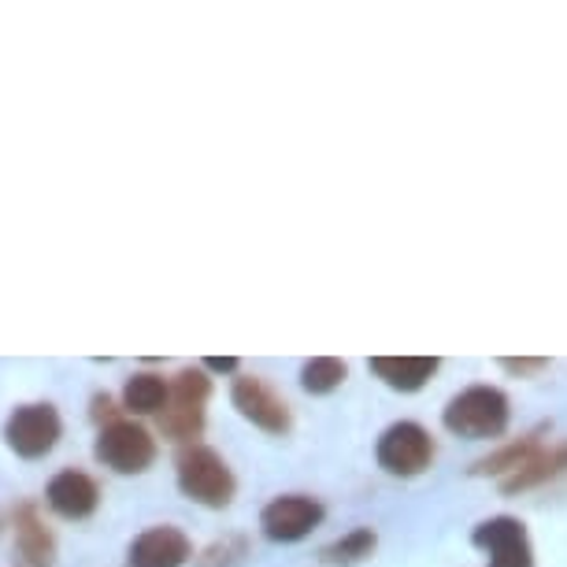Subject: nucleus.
<instances>
[{
    "instance_id": "obj_5",
    "label": "nucleus",
    "mask_w": 567,
    "mask_h": 567,
    "mask_svg": "<svg viewBox=\"0 0 567 567\" xmlns=\"http://www.w3.org/2000/svg\"><path fill=\"white\" fill-rule=\"evenodd\" d=\"M97 460L120 475H142L156 460V437L137 423L112 420L97 434Z\"/></svg>"
},
{
    "instance_id": "obj_16",
    "label": "nucleus",
    "mask_w": 567,
    "mask_h": 567,
    "mask_svg": "<svg viewBox=\"0 0 567 567\" xmlns=\"http://www.w3.org/2000/svg\"><path fill=\"white\" fill-rule=\"evenodd\" d=\"M123 404L131 409L134 415H159V409L167 404V382L159 374H134L123 390Z\"/></svg>"
},
{
    "instance_id": "obj_8",
    "label": "nucleus",
    "mask_w": 567,
    "mask_h": 567,
    "mask_svg": "<svg viewBox=\"0 0 567 567\" xmlns=\"http://www.w3.org/2000/svg\"><path fill=\"white\" fill-rule=\"evenodd\" d=\"M471 542L489 553L486 567H534L530 534L519 519H512V516H497V519L478 523L475 534H471Z\"/></svg>"
},
{
    "instance_id": "obj_21",
    "label": "nucleus",
    "mask_w": 567,
    "mask_h": 567,
    "mask_svg": "<svg viewBox=\"0 0 567 567\" xmlns=\"http://www.w3.org/2000/svg\"><path fill=\"white\" fill-rule=\"evenodd\" d=\"M205 368H208V371L230 374V371H238V360H234V357H212V360H205Z\"/></svg>"
},
{
    "instance_id": "obj_10",
    "label": "nucleus",
    "mask_w": 567,
    "mask_h": 567,
    "mask_svg": "<svg viewBox=\"0 0 567 567\" xmlns=\"http://www.w3.org/2000/svg\"><path fill=\"white\" fill-rule=\"evenodd\" d=\"M45 497H49V508L56 512V516H63V519H90L93 512H97V505H101V486L93 483L85 471L68 467L49 483Z\"/></svg>"
},
{
    "instance_id": "obj_3",
    "label": "nucleus",
    "mask_w": 567,
    "mask_h": 567,
    "mask_svg": "<svg viewBox=\"0 0 567 567\" xmlns=\"http://www.w3.org/2000/svg\"><path fill=\"white\" fill-rule=\"evenodd\" d=\"M212 382L205 371H182L167 386V404L159 409V431L171 442H194L205 431V404H208Z\"/></svg>"
},
{
    "instance_id": "obj_1",
    "label": "nucleus",
    "mask_w": 567,
    "mask_h": 567,
    "mask_svg": "<svg viewBox=\"0 0 567 567\" xmlns=\"http://www.w3.org/2000/svg\"><path fill=\"white\" fill-rule=\"evenodd\" d=\"M512 404L497 386H467L445 404V431L456 437H471V442H486V437H501L508 431Z\"/></svg>"
},
{
    "instance_id": "obj_4",
    "label": "nucleus",
    "mask_w": 567,
    "mask_h": 567,
    "mask_svg": "<svg viewBox=\"0 0 567 567\" xmlns=\"http://www.w3.org/2000/svg\"><path fill=\"white\" fill-rule=\"evenodd\" d=\"M379 467L393 478H415L434 464V437L420 423H393L379 437Z\"/></svg>"
},
{
    "instance_id": "obj_7",
    "label": "nucleus",
    "mask_w": 567,
    "mask_h": 567,
    "mask_svg": "<svg viewBox=\"0 0 567 567\" xmlns=\"http://www.w3.org/2000/svg\"><path fill=\"white\" fill-rule=\"evenodd\" d=\"M230 398H234V409H238L249 423L260 426V431L290 434V426H293L290 404L278 398V393L267 386L260 374H238V379H234Z\"/></svg>"
},
{
    "instance_id": "obj_6",
    "label": "nucleus",
    "mask_w": 567,
    "mask_h": 567,
    "mask_svg": "<svg viewBox=\"0 0 567 567\" xmlns=\"http://www.w3.org/2000/svg\"><path fill=\"white\" fill-rule=\"evenodd\" d=\"M60 431H63V423L52 404H23V409H16L4 423L8 445L23 460L49 456L60 442Z\"/></svg>"
},
{
    "instance_id": "obj_13",
    "label": "nucleus",
    "mask_w": 567,
    "mask_h": 567,
    "mask_svg": "<svg viewBox=\"0 0 567 567\" xmlns=\"http://www.w3.org/2000/svg\"><path fill=\"white\" fill-rule=\"evenodd\" d=\"M437 368H442V360H434V357H374L371 360V371L379 374L390 390H401V393L423 390L437 374Z\"/></svg>"
},
{
    "instance_id": "obj_14",
    "label": "nucleus",
    "mask_w": 567,
    "mask_h": 567,
    "mask_svg": "<svg viewBox=\"0 0 567 567\" xmlns=\"http://www.w3.org/2000/svg\"><path fill=\"white\" fill-rule=\"evenodd\" d=\"M564 471H567V442L538 449V453H534L527 464L512 471L508 478H501V489H505V494H523V489L553 483V478H560Z\"/></svg>"
},
{
    "instance_id": "obj_11",
    "label": "nucleus",
    "mask_w": 567,
    "mask_h": 567,
    "mask_svg": "<svg viewBox=\"0 0 567 567\" xmlns=\"http://www.w3.org/2000/svg\"><path fill=\"white\" fill-rule=\"evenodd\" d=\"M194 545L178 527H153L131 545V567H182Z\"/></svg>"
},
{
    "instance_id": "obj_12",
    "label": "nucleus",
    "mask_w": 567,
    "mask_h": 567,
    "mask_svg": "<svg viewBox=\"0 0 567 567\" xmlns=\"http://www.w3.org/2000/svg\"><path fill=\"white\" fill-rule=\"evenodd\" d=\"M16 545L27 567H52V560H56V538L41 523L34 505H19L16 512Z\"/></svg>"
},
{
    "instance_id": "obj_19",
    "label": "nucleus",
    "mask_w": 567,
    "mask_h": 567,
    "mask_svg": "<svg viewBox=\"0 0 567 567\" xmlns=\"http://www.w3.org/2000/svg\"><path fill=\"white\" fill-rule=\"evenodd\" d=\"M245 556H249L245 542L241 538H227V542H216L205 556H200V567H234V564H241Z\"/></svg>"
},
{
    "instance_id": "obj_20",
    "label": "nucleus",
    "mask_w": 567,
    "mask_h": 567,
    "mask_svg": "<svg viewBox=\"0 0 567 567\" xmlns=\"http://www.w3.org/2000/svg\"><path fill=\"white\" fill-rule=\"evenodd\" d=\"M497 363H501V368H505L508 374H519V379H527V374H538V371L549 368V360H545V357H519V360L505 357V360H497Z\"/></svg>"
},
{
    "instance_id": "obj_15",
    "label": "nucleus",
    "mask_w": 567,
    "mask_h": 567,
    "mask_svg": "<svg viewBox=\"0 0 567 567\" xmlns=\"http://www.w3.org/2000/svg\"><path fill=\"white\" fill-rule=\"evenodd\" d=\"M542 449V434L534 431L527 437H519V442H508L505 449H497V453H489L486 460H478L475 467H471V475H512L516 467H523L527 460Z\"/></svg>"
},
{
    "instance_id": "obj_9",
    "label": "nucleus",
    "mask_w": 567,
    "mask_h": 567,
    "mask_svg": "<svg viewBox=\"0 0 567 567\" xmlns=\"http://www.w3.org/2000/svg\"><path fill=\"white\" fill-rule=\"evenodd\" d=\"M319 523H323V505L308 494L275 497L260 516V527L271 542H301Z\"/></svg>"
},
{
    "instance_id": "obj_18",
    "label": "nucleus",
    "mask_w": 567,
    "mask_h": 567,
    "mask_svg": "<svg viewBox=\"0 0 567 567\" xmlns=\"http://www.w3.org/2000/svg\"><path fill=\"white\" fill-rule=\"evenodd\" d=\"M346 360H338V357H316V360H308L305 368H301V386L308 393H316V398H323V393H334L341 382H346Z\"/></svg>"
},
{
    "instance_id": "obj_17",
    "label": "nucleus",
    "mask_w": 567,
    "mask_h": 567,
    "mask_svg": "<svg viewBox=\"0 0 567 567\" xmlns=\"http://www.w3.org/2000/svg\"><path fill=\"white\" fill-rule=\"evenodd\" d=\"M374 545H379L374 530L371 527H357V530H349L346 538H338L334 545H327L319 556H323V564H330V567H352V564L368 560V556L374 553Z\"/></svg>"
},
{
    "instance_id": "obj_2",
    "label": "nucleus",
    "mask_w": 567,
    "mask_h": 567,
    "mask_svg": "<svg viewBox=\"0 0 567 567\" xmlns=\"http://www.w3.org/2000/svg\"><path fill=\"white\" fill-rule=\"evenodd\" d=\"M178 489L205 508H227L234 501L238 483H234L230 464L216 453V449L189 445L186 453L178 456Z\"/></svg>"
}]
</instances>
